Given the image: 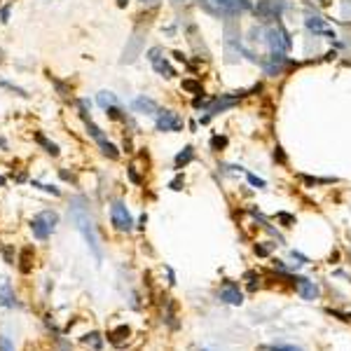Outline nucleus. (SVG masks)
<instances>
[{
  "label": "nucleus",
  "mask_w": 351,
  "mask_h": 351,
  "mask_svg": "<svg viewBox=\"0 0 351 351\" xmlns=\"http://www.w3.org/2000/svg\"><path fill=\"white\" fill-rule=\"evenodd\" d=\"M197 7L213 19H239L253 10V0H197Z\"/></svg>",
  "instance_id": "f257e3e1"
},
{
  "label": "nucleus",
  "mask_w": 351,
  "mask_h": 351,
  "mask_svg": "<svg viewBox=\"0 0 351 351\" xmlns=\"http://www.w3.org/2000/svg\"><path fill=\"white\" fill-rule=\"evenodd\" d=\"M70 218H73L75 227L82 232L84 241L89 243V248H92V253L96 255V260H101V257H103V250H101V243H99V236H96L94 220H92V216H89L87 206H82L80 199H75L73 206H70Z\"/></svg>",
  "instance_id": "f03ea898"
},
{
  "label": "nucleus",
  "mask_w": 351,
  "mask_h": 351,
  "mask_svg": "<svg viewBox=\"0 0 351 351\" xmlns=\"http://www.w3.org/2000/svg\"><path fill=\"white\" fill-rule=\"evenodd\" d=\"M262 47L267 54H291L293 49V33L286 28L284 21L265 24V40Z\"/></svg>",
  "instance_id": "7ed1b4c3"
},
{
  "label": "nucleus",
  "mask_w": 351,
  "mask_h": 351,
  "mask_svg": "<svg viewBox=\"0 0 351 351\" xmlns=\"http://www.w3.org/2000/svg\"><path fill=\"white\" fill-rule=\"evenodd\" d=\"M248 96V92L246 89H239V92H225V94H216L211 96V103L209 108L204 110V115L199 117V124H211V120L218 115H225V113H230V110L239 108V103L243 101Z\"/></svg>",
  "instance_id": "20e7f679"
},
{
  "label": "nucleus",
  "mask_w": 351,
  "mask_h": 351,
  "mask_svg": "<svg viewBox=\"0 0 351 351\" xmlns=\"http://www.w3.org/2000/svg\"><path fill=\"white\" fill-rule=\"evenodd\" d=\"M302 24H304V31L309 35H316L321 40H328L330 45L339 38V33L332 28L330 19H325L321 12H316V7H307V10H304Z\"/></svg>",
  "instance_id": "39448f33"
},
{
  "label": "nucleus",
  "mask_w": 351,
  "mask_h": 351,
  "mask_svg": "<svg viewBox=\"0 0 351 351\" xmlns=\"http://www.w3.org/2000/svg\"><path fill=\"white\" fill-rule=\"evenodd\" d=\"M87 106H89V101H80V117H82V122H84L87 134L94 138V143L99 145V150H101V152L108 157V159H120V148H117L113 141H108V136L103 134L101 127H96V124H94V120L89 117Z\"/></svg>",
  "instance_id": "423d86ee"
},
{
  "label": "nucleus",
  "mask_w": 351,
  "mask_h": 351,
  "mask_svg": "<svg viewBox=\"0 0 351 351\" xmlns=\"http://www.w3.org/2000/svg\"><path fill=\"white\" fill-rule=\"evenodd\" d=\"M286 10H288V0H257L253 3V19L260 24H274V21L284 19Z\"/></svg>",
  "instance_id": "0eeeda50"
},
{
  "label": "nucleus",
  "mask_w": 351,
  "mask_h": 351,
  "mask_svg": "<svg viewBox=\"0 0 351 351\" xmlns=\"http://www.w3.org/2000/svg\"><path fill=\"white\" fill-rule=\"evenodd\" d=\"M155 129L162 134H178L185 129V120L181 113H176L171 108H159V113L155 115Z\"/></svg>",
  "instance_id": "6e6552de"
},
{
  "label": "nucleus",
  "mask_w": 351,
  "mask_h": 351,
  "mask_svg": "<svg viewBox=\"0 0 351 351\" xmlns=\"http://www.w3.org/2000/svg\"><path fill=\"white\" fill-rule=\"evenodd\" d=\"M145 59L150 61L152 70H155V73L159 75V77H166V80L176 77V68L171 66V61L166 59V54H164V47H159V45L150 47L148 52H145Z\"/></svg>",
  "instance_id": "1a4fd4ad"
},
{
  "label": "nucleus",
  "mask_w": 351,
  "mask_h": 351,
  "mask_svg": "<svg viewBox=\"0 0 351 351\" xmlns=\"http://www.w3.org/2000/svg\"><path fill=\"white\" fill-rule=\"evenodd\" d=\"M56 223H59V216H56L54 211H40V213H38V216L31 220V230H33V236H35V239H40V241L49 239V234L54 232Z\"/></svg>",
  "instance_id": "9d476101"
},
{
  "label": "nucleus",
  "mask_w": 351,
  "mask_h": 351,
  "mask_svg": "<svg viewBox=\"0 0 351 351\" xmlns=\"http://www.w3.org/2000/svg\"><path fill=\"white\" fill-rule=\"evenodd\" d=\"M110 223L115 225V230H120V232L134 230V218H131L127 206H124V202H120V199L110 204Z\"/></svg>",
  "instance_id": "9b49d317"
},
{
  "label": "nucleus",
  "mask_w": 351,
  "mask_h": 351,
  "mask_svg": "<svg viewBox=\"0 0 351 351\" xmlns=\"http://www.w3.org/2000/svg\"><path fill=\"white\" fill-rule=\"evenodd\" d=\"M145 49V33H136L134 38H129L127 47L122 52V63H134Z\"/></svg>",
  "instance_id": "f8f14e48"
},
{
  "label": "nucleus",
  "mask_w": 351,
  "mask_h": 351,
  "mask_svg": "<svg viewBox=\"0 0 351 351\" xmlns=\"http://www.w3.org/2000/svg\"><path fill=\"white\" fill-rule=\"evenodd\" d=\"M131 110L138 113V115H145V117H152L159 113V103L155 99H150V96H136L134 101H131Z\"/></svg>",
  "instance_id": "ddd939ff"
},
{
  "label": "nucleus",
  "mask_w": 351,
  "mask_h": 351,
  "mask_svg": "<svg viewBox=\"0 0 351 351\" xmlns=\"http://www.w3.org/2000/svg\"><path fill=\"white\" fill-rule=\"evenodd\" d=\"M220 300H225L227 304H241L243 295L239 291V286L232 284V281H225V286L220 288Z\"/></svg>",
  "instance_id": "4468645a"
},
{
  "label": "nucleus",
  "mask_w": 351,
  "mask_h": 351,
  "mask_svg": "<svg viewBox=\"0 0 351 351\" xmlns=\"http://www.w3.org/2000/svg\"><path fill=\"white\" fill-rule=\"evenodd\" d=\"M197 159V152H195V148L192 145H185V148L178 152V155L173 157V166L176 169H185L188 164H192Z\"/></svg>",
  "instance_id": "2eb2a0df"
},
{
  "label": "nucleus",
  "mask_w": 351,
  "mask_h": 351,
  "mask_svg": "<svg viewBox=\"0 0 351 351\" xmlns=\"http://www.w3.org/2000/svg\"><path fill=\"white\" fill-rule=\"evenodd\" d=\"M0 304H5V307H14L12 286H10V281H7L5 277H0Z\"/></svg>",
  "instance_id": "dca6fc26"
},
{
  "label": "nucleus",
  "mask_w": 351,
  "mask_h": 351,
  "mask_svg": "<svg viewBox=\"0 0 351 351\" xmlns=\"http://www.w3.org/2000/svg\"><path fill=\"white\" fill-rule=\"evenodd\" d=\"M297 288H300V295H302L304 300H314V297L318 295L316 284L309 281V279H300V281H297Z\"/></svg>",
  "instance_id": "f3484780"
},
{
  "label": "nucleus",
  "mask_w": 351,
  "mask_h": 351,
  "mask_svg": "<svg viewBox=\"0 0 351 351\" xmlns=\"http://www.w3.org/2000/svg\"><path fill=\"white\" fill-rule=\"evenodd\" d=\"M96 103H99L103 110H108V108H113V106H120V99H117L113 92H106V89H103V92L96 94Z\"/></svg>",
  "instance_id": "a211bd4d"
},
{
  "label": "nucleus",
  "mask_w": 351,
  "mask_h": 351,
  "mask_svg": "<svg viewBox=\"0 0 351 351\" xmlns=\"http://www.w3.org/2000/svg\"><path fill=\"white\" fill-rule=\"evenodd\" d=\"M35 143H38V145H42V148H45V152H49L52 157L59 155V145H56L54 141H49V138L42 134V131H35Z\"/></svg>",
  "instance_id": "6ab92c4d"
},
{
  "label": "nucleus",
  "mask_w": 351,
  "mask_h": 351,
  "mask_svg": "<svg viewBox=\"0 0 351 351\" xmlns=\"http://www.w3.org/2000/svg\"><path fill=\"white\" fill-rule=\"evenodd\" d=\"M181 89H183V92H188V94H192V96H197V94H204L202 80H197V77H188V80H183Z\"/></svg>",
  "instance_id": "aec40b11"
},
{
  "label": "nucleus",
  "mask_w": 351,
  "mask_h": 351,
  "mask_svg": "<svg viewBox=\"0 0 351 351\" xmlns=\"http://www.w3.org/2000/svg\"><path fill=\"white\" fill-rule=\"evenodd\" d=\"M209 145H211V152H223V150H227V145H230V138L225 134H213Z\"/></svg>",
  "instance_id": "412c9836"
},
{
  "label": "nucleus",
  "mask_w": 351,
  "mask_h": 351,
  "mask_svg": "<svg viewBox=\"0 0 351 351\" xmlns=\"http://www.w3.org/2000/svg\"><path fill=\"white\" fill-rule=\"evenodd\" d=\"M106 115H108V120H113V122H127V113H124L122 106H113V108H108L106 110Z\"/></svg>",
  "instance_id": "4be33fe9"
},
{
  "label": "nucleus",
  "mask_w": 351,
  "mask_h": 351,
  "mask_svg": "<svg viewBox=\"0 0 351 351\" xmlns=\"http://www.w3.org/2000/svg\"><path fill=\"white\" fill-rule=\"evenodd\" d=\"M31 255H33V248L28 246V248H24L21 250V257H19V270L26 274V272H31Z\"/></svg>",
  "instance_id": "5701e85b"
},
{
  "label": "nucleus",
  "mask_w": 351,
  "mask_h": 351,
  "mask_svg": "<svg viewBox=\"0 0 351 351\" xmlns=\"http://www.w3.org/2000/svg\"><path fill=\"white\" fill-rule=\"evenodd\" d=\"M49 80L54 82V87H56V92H59V96H63V99H68V96H70V87H68V84H63V82L56 80V77H52V75H49Z\"/></svg>",
  "instance_id": "b1692460"
},
{
  "label": "nucleus",
  "mask_w": 351,
  "mask_h": 351,
  "mask_svg": "<svg viewBox=\"0 0 351 351\" xmlns=\"http://www.w3.org/2000/svg\"><path fill=\"white\" fill-rule=\"evenodd\" d=\"M31 185H33V188H38V190H42V192H49V195H54V197L61 195V190L54 188V185H45V183H38V181H33Z\"/></svg>",
  "instance_id": "393cba45"
},
{
  "label": "nucleus",
  "mask_w": 351,
  "mask_h": 351,
  "mask_svg": "<svg viewBox=\"0 0 351 351\" xmlns=\"http://www.w3.org/2000/svg\"><path fill=\"white\" fill-rule=\"evenodd\" d=\"M246 181H248L250 185H253V188H257V190H262L265 185H267V183H265L262 178H257V176H255V173H250V171L246 173Z\"/></svg>",
  "instance_id": "a878e982"
},
{
  "label": "nucleus",
  "mask_w": 351,
  "mask_h": 351,
  "mask_svg": "<svg viewBox=\"0 0 351 351\" xmlns=\"http://www.w3.org/2000/svg\"><path fill=\"white\" fill-rule=\"evenodd\" d=\"M0 87H3V89H10V92H14V94H19V96H28V94H26V89L14 87V84H10V82H3V80H0Z\"/></svg>",
  "instance_id": "bb28decb"
},
{
  "label": "nucleus",
  "mask_w": 351,
  "mask_h": 351,
  "mask_svg": "<svg viewBox=\"0 0 351 351\" xmlns=\"http://www.w3.org/2000/svg\"><path fill=\"white\" fill-rule=\"evenodd\" d=\"M272 157H274V162H279V164H286V152H284V148H281V145H277V148H274V152H272Z\"/></svg>",
  "instance_id": "cd10ccee"
},
{
  "label": "nucleus",
  "mask_w": 351,
  "mask_h": 351,
  "mask_svg": "<svg viewBox=\"0 0 351 351\" xmlns=\"http://www.w3.org/2000/svg\"><path fill=\"white\" fill-rule=\"evenodd\" d=\"M171 54H173V59L178 61V63H183V66H188V63H190L188 54H185V52H181V49H173V52H171Z\"/></svg>",
  "instance_id": "c85d7f7f"
},
{
  "label": "nucleus",
  "mask_w": 351,
  "mask_h": 351,
  "mask_svg": "<svg viewBox=\"0 0 351 351\" xmlns=\"http://www.w3.org/2000/svg\"><path fill=\"white\" fill-rule=\"evenodd\" d=\"M124 335H129V328H127V325H122V328H117V330L113 332V335H110V339H113V342H120V339L124 337Z\"/></svg>",
  "instance_id": "c756f323"
},
{
  "label": "nucleus",
  "mask_w": 351,
  "mask_h": 351,
  "mask_svg": "<svg viewBox=\"0 0 351 351\" xmlns=\"http://www.w3.org/2000/svg\"><path fill=\"white\" fill-rule=\"evenodd\" d=\"M277 218L284 223V227H293V225H295V218L288 216V213H277Z\"/></svg>",
  "instance_id": "7c9ffc66"
},
{
  "label": "nucleus",
  "mask_w": 351,
  "mask_h": 351,
  "mask_svg": "<svg viewBox=\"0 0 351 351\" xmlns=\"http://www.w3.org/2000/svg\"><path fill=\"white\" fill-rule=\"evenodd\" d=\"M0 351H14V344L10 342V337H0Z\"/></svg>",
  "instance_id": "2f4dec72"
},
{
  "label": "nucleus",
  "mask_w": 351,
  "mask_h": 351,
  "mask_svg": "<svg viewBox=\"0 0 351 351\" xmlns=\"http://www.w3.org/2000/svg\"><path fill=\"white\" fill-rule=\"evenodd\" d=\"M183 185H185V178H183V176H176L173 181H171V190H183Z\"/></svg>",
  "instance_id": "473e14b6"
},
{
  "label": "nucleus",
  "mask_w": 351,
  "mask_h": 351,
  "mask_svg": "<svg viewBox=\"0 0 351 351\" xmlns=\"http://www.w3.org/2000/svg\"><path fill=\"white\" fill-rule=\"evenodd\" d=\"M270 351H300V349H295V346H288V344H274V346H270Z\"/></svg>",
  "instance_id": "72a5a7b5"
},
{
  "label": "nucleus",
  "mask_w": 351,
  "mask_h": 351,
  "mask_svg": "<svg viewBox=\"0 0 351 351\" xmlns=\"http://www.w3.org/2000/svg\"><path fill=\"white\" fill-rule=\"evenodd\" d=\"M3 255H5V262H7V265H14V257H12V248H3Z\"/></svg>",
  "instance_id": "f704fd0d"
},
{
  "label": "nucleus",
  "mask_w": 351,
  "mask_h": 351,
  "mask_svg": "<svg viewBox=\"0 0 351 351\" xmlns=\"http://www.w3.org/2000/svg\"><path fill=\"white\" fill-rule=\"evenodd\" d=\"M255 253L257 255H270V248L267 246H255Z\"/></svg>",
  "instance_id": "c9c22d12"
},
{
  "label": "nucleus",
  "mask_w": 351,
  "mask_h": 351,
  "mask_svg": "<svg viewBox=\"0 0 351 351\" xmlns=\"http://www.w3.org/2000/svg\"><path fill=\"white\" fill-rule=\"evenodd\" d=\"M188 127H190V131H197V129H199V124H197L195 120H190V122H188Z\"/></svg>",
  "instance_id": "e433bc0d"
},
{
  "label": "nucleus",
  "mask_w": 351,
  "mask_h": 351,
  "mask_svg": "<svg viewBox=\"0 0 351 351\" xmlns=\"http://www.w3.org/2000/svg\"><path fill=\"white\" fill-rule=\"evenodd\" d=\"M316 3H318V5H321V7H328V5H330V3H332V0H316Z\"/></svg>",
  "instance_id": "4c0bfd02"
},
{
  "label": "nucleus",
  "mask_w": 351,
  "mask_h": 351,
  "mask_svg": "<svg viewBox=\"0 0 351 351\" xmlns=\"http://www.w3.org/2000/svg\"><path fill=\"white\" fill-rule=\"evenodd\" d=\"M117 5H120V7H127V5H129V0H117Z\"/></svg>",
  "instance_id": "58836bf2"
},
{
  "label": "nucleus",
  "mask_w": 351,
  "mask_h": 351,
  "mask_svg": "<svg viewBox=\"0 0 351 351\" xmlns=\"http://www.w3.org/2000/svg\"><path fill=\"white\" fill-rule=\"evenodd\" d=\"M143 5H152V3H159V0H141Z\"/></svg>",
  "instance_id": "ea45409f"
},
{
  "label": "nucleus",
  "mask_w": 351,
  "mask_h": 351,
  "mask_svg": "<svg viewBox=\"0 0 351 351\" xmlns=\"http://www.w3.org/2000/svg\"><path fill=\"white\" fill-rule=\"evenodd\" d=\"M0 148H7V143H5V138H0Z\"/></svg>",
  "instance_id": "a19ab883"
},
{
  "label": "nucleus",
  "mask_w": 351,
  "mask_h": 351,
  "mask_svg": "<svg viewBox=\"0 0 351 351\" xmlns=\"http://www.w3.org/2000/svg\"><path fill=\"white\" fill-rule=\"evenodd\" d=\"M3 183H5V178H3V176H0V185H3Z\"/></svg>",
  "instance_id": "79ce46f5"
}]
</instances>
